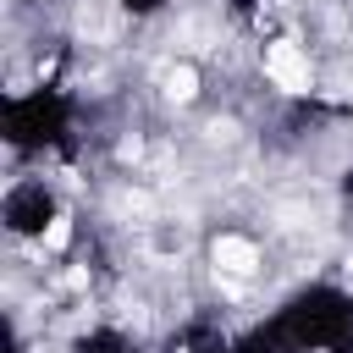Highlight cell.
<instances>
[{
    "mask_svg": "<svg viewBox=\"0 0 353 353\" xmlns=\"http://www.w3.org/2000/svg\"><path fill=\"white\" fill-rule=\"evenodd\" d=\"M265 72H270L276 88H287V94H303V88H309V55H303L292 39H276V44L265 50Z\"/></svg>",
    "mask_w": 353,
    "mask_h": 353,
    "instance_id": "cell-1",
    "label": "cell"
},
{
    "mask_svg": "<svg viewBox=\"0 0 353 353\" xmlns=\"http://www.w3.org/2000/svg\"><path fill=\"white\" fill-rule=\"evenodd\" d=\"M66 237H72V226H66V215H61V221H50V232H44V243H50V248H66Z\"/></svg>",
    "mask_w": 353,
    "mask_h": 353,
    "instance_id": "cell-4",
    "label": "cell"
},
{
    "mask_svg": "<svg viewBox=\"0 0 353 353\" xmlns=\"http://www.w3.org/2000/svg\"><path fill=\"white\" fill-rule=\"evenodd\" d=\"M199 94V72L193 66H171L165 72V99H193Z\"/></svg>",
    "mask_w": 353,
    "mask_h": 353,
    "instance_id": "cell-3",
    "label": "cell"
},
{
    "mask_svg": "<svg viewBox=\"0 0 353 353\" xmlns=\"http://www.w3.org/2000/svg\"><path fill=\"white\" fill-rule=\"evenodd\" d=\"M215 265H221L226 276H254L259 248H254L248 237H215Z\"/></svg>",
    "mask_w": 353,
    "mask_h": 353,
    "instance_id": "cell-2",
    "label": "cell"
}]
</instances>
